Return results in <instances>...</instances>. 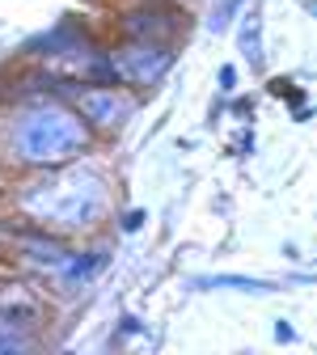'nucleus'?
<instances>
[{
	"label": "nucleus",
	"instance_id": "nucleus-1",
	"mask_svg": "<svg viewBox=\"0 0 317 355\" xmlns=\"http://www.w3.org/2000/svg\"><path fill=\"white\" fill-rule=\"evenodd\" d=\"M22 203L34 220H47V225H60V229H89L106 211V182L102 173L76 165L26 191Z\"/></svg>",
	"mask_w": 317,
	"mask_h": 355
},
{
	"label": "nucleus",
	"instance_id": "nucleus-2",
	"mask_svg": "<svg viewBox=\"0 0 317 355\" xmlns=\"http://www.w3.org/2000/svg\"><path fill=\"white\" fill-rule=\"evenodd\" d=\"M85 144H89L85 123L64 106H38L13 131V148L30 165H60V161L76 157Z\"/></svg>",
	"mask_w": 317,
	"mask_h": 355
},
{
	"label": "nucleus",
	"instance_id": "nucleus-3",
	"mask_svg": "<svg viewBox=\"0 0 317 355\" xmlns=\"http://www.w3.org/2000/svg\"><path fill=\"white\" fill-rule=\"evenodd\" d=\"M76 106L98 127H119V123H127L135 114V98L123 94V89H85V94L76 98Z\"/></svg>",
	"mask_w": 317,
	"mask_h": 355
},
{
	"label": "nucleus",
	"instance_id": "nucleus-4",
	"mask_svg": "<svg viewBox=\"0 0 317 355\" xmlns=\"http://www.w3.org/2000/svg\"><path fill=\"white\" fill-rule=\"evenodd\" d=\"M169 64H173V55H169L165 47H131V51L119 55L114 68H119L127 80H135V85H153V80H161V76L169 72Z\"/></svg>",
	"mask_w": 317,
	"mask_h": 355
},
{
	"label": "nucleus",
	"instance_id": "nucleus-5",
	"mask_svg": "<svg viewBox=\"0 0 317 355\" xmlns=\"http://www.w3.org/2000/svg\"><path fill=\"white\" fill-rule=\"evenodd\" d=\"M22 250H26L38 266H47L55 279L68 271V262L76 258V254H68V250H60V245H51V241H38V237H26V241H22Z\"/></svg>",
	"mask_w": 317,
	"mask_h": 355
},
{
	"label": "nucleus",
	"instance_id": "nucleus-6",
	"mask_svg": "<svg viewBox=\"0 0 317 355\" xmlns=\"http://www.w3.org/2000/svg\"><path fill=\"white\" fill-rule=\"evenodd\" d=\"M241 51H246L250 64H262V21H258V13H246V21H241Z\"/></svg>",
	"mask_w": 317,
	"mask_h": 355
},
{
	"label": "nucleus",
	"instance_id": "nucleus-7",
	"mask_svg": "<svg viewBox=\"0 0 317 355\" xmlns=\"http://www.w3.org/2000/svg\"><path fill=\"white\" fill-rule=\"evenodd\" d=\"M199 288H233V292H275V284H266V279H237V275H216V279H199Z\"/></svg>",
	"mask_w": 317,
	"mask_h": 355
},
{
	"label": "nucleus",
	"instance_id": "nucleus-8",
	"mask_svg": "<svg viewBox=\"0 0 317 355\" xmlns=\"http://www.w3.org/2000/svg\"><path fill=\"white\" fill-rule=\"evenodd\" d=\"M26 318V322H34V313H38V304L30 300V296H22L17 288L13 292H5V296H0V318Z\"/></svg>",
	"mask_w": 317,
	"mask_h": 355
}]
</instances>
